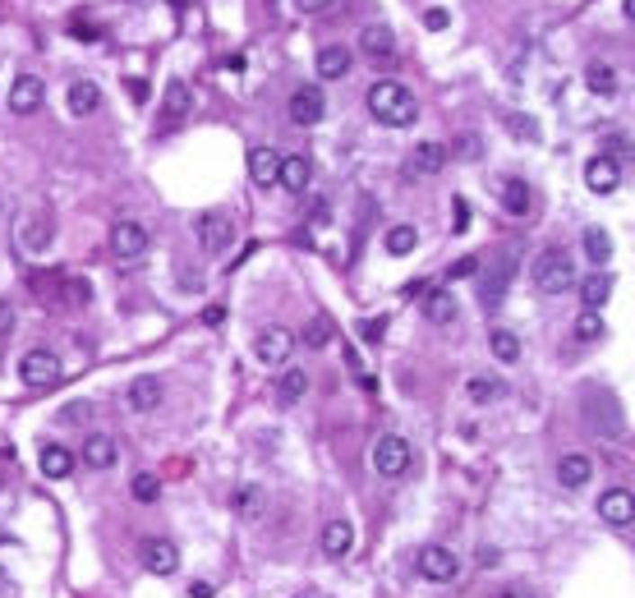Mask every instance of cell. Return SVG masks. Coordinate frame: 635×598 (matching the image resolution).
Wrapping results in <instances>:
<instances>
[{"label": "cell", "instance_id": "1", "mask_svg": "<svg viewBox=\"0 0 635 598\" xmlns=\"http://www.w3.org/2000/svg\"><path fill=\"white\" fill-rule=\"evenodd\" d=\"M369 111H373L378 125H387V129H406V125L419 120L415 93L406 84H396V78H378V84L369 88Z\"/></svg>", "mask_w": 635, "mask_h": 598}, {"label": "cell", "instance_id": "2", "mask_svg": "<svg viewBox=\"0 0 635 598\" xmlns=\"http://www.w3.org/2000/svg\"><path fill=\"white\" fill-rule=\"evenodd\" d=\"M530 281H534V290H543V295L571 290V286H576L571 254H567V249H543V254L534 258V267H530Z\"/></svg>", "mask_w": 635, "mask_h": 598}, {"label": "cell", "instance_id": "3", "mask_svg": "<svg viewBox=\"0 0 635 598\" xmlns=\"http://www.w3.org/2000/svg\"><path fill=\"white\" fill-rule=\"evenodd\" d=\"M19 378H23V387H32V391H51V387L65 378V364H60L56 350H28V354L19 359Z\"/></svg>", "mask_w": 635, "mask_h": 598}, {"label": "cell", "instance_id": "4", "mask_svg": "<svg viewBox=\"0 0 635 598\" xmlns=\"http://www.w3.org/2000/svg\"><path fill=\"white\" fill-rule=\"evenodd\" d=\"M410 442L401 433H387V437H378L373 442V469L382 474V478H401L406 469H410Z\"/></svg>", "mask_w": 635, "mask_h": 598}, {"label": "cell", "instance_id": "5", "mask_svg": "<svg viewBox=\"0 0 635 598\" xmlns=\"http://www.w3.org/2000/svg\"><path fill=\"white\" fill-rule=\"evenodd\" d=\"M456 571H461V562H456V552H452V548H443V543L419 548V576H424V580L447 585V580H456Z\"/></svg>", "mask_w": 635, "mask_h": 598}, {"label": "cell", "instance_id": "6", "mask_svg": "<svg viewBox=\"0 0 635 598\" xmlns=\"http://www.w3.org/2000/svg\"><path fill=\"white\" fill-rule=\"evenodd\" d=\"M111 254L121 258V263H134L148 254V226L139 221H115L111 226Z\"/></svg>", "mask_w": 635, "mask_h": 598}, {"label": "cell", "instance_id": "7", "mask_svg": "<svg viewBox=\"0 0 635 598\" xmlns=\"http://www.w3.org/2000/svg\"><path fill=\"white\" fill-rule=\"evenodd\" d=\"M198 245H203V254H226L235 245V226L226 212H203L198 217Z\"/></svg>", "mask_w": 635, "mask_h": 598}, {"label": "cell", "instance_id": "8", "mask_svg": "<svg viewBox=\"0 0 635 598\" xmlns=\"http://www.w3.org/2000/svg\"><path fill=\"white\" fill-rule=\"evenodd\" d=\"M291 350H295V336L286 332V327H263L258 332V341H254V354H258V364H286L291 359Z\"/></svg>", "mask_w": 635, "mask_h": 598}, {"label": "cell", "instance_id": "9", "mask_svg": "<svg viewBox=\"0 0 635 598\" xmlns=\"http://www.w3.org/2000/svg\"><path fill=\"white\" fill-rule=\"evenodd\" d=\"M323 115H327V97H323L318 84H304V88L291 93V120L295 125H318Z\"/></svg>", "mask_w": 635, "mask_h": 598}, {"label": "cell", "instance_id": "10", "mask_svg": "<svg viewBox=\"0 0 635 598\" xmlns=\"http://www.w3.org/2000/svg\"><path fill=\"white\" fill-rule=\"evenodd\" d=\"M599 515H604V525H613V530H631L635 525V497L626 488H608L599 497Z\"/></svg>", "mask_w": 635, "mask_h": 598}, {"label": "cell", "instance_id": "11", "mask_svg": "<svg viewBox=\"0 0 635 598\" xmlns=\"http://www.w3.org/2000/svg\"><path fill=\"white\" fill-rule=\"evenodd\" d=\"M585 184H589V193H613L617 184H622V166L613 162V156H589V166H585Z\"/></svg>", "mask_w": 635, "mask_h": 598}, {"label": "cell", "instance_id": "12", "mask_svg": "<svg viewBox=\"0 0 635 598\" xmlns=\"http://www.w3.org/2000/svg\"><path fill=\"white\" fill-rule=\"evenodd\" d=\"M42 97H47L42 78L19 74V78H14V88H10V111H14V115H32L37 106H42Z\"/></svg>", "mask_w": 635, "mask_h": 598}, {"label": "cell", "instance_id": "13", "mask_svg": "<svg viewBox=\"0 0 635 598\" xmlns=\"http://www.w3.org/2000/svg\"><path fill=\"white\" fill-rule=\"evenodd\" d=\"M143 567H148L152 576H175V567H180V548H175L171 539H148V548H143Z\"/></svg>", "mask_w": 635, "mask_h": 598}, {"label": "cell", "instance_id": "14", "mask_svg": "<svg viewBox=\"0 0 635 598\" xmlns=\"http://www.w3.org/2000/svg\"><path fill=\"white\" fill-rule=\"evenodd\" d=\"M276 175H282V152H276V147H254L249 152V180L258 189H272Z\"/></svg>", "mask_w": 635, "mask_h": 598}, {"label": "cell", "instance_id": "15", "mask_svg": "<svg viewBox=\"0 0 635 598\" xmlns=\"http://www.w3.org/2000/svg\"><path fill=\"white\" fill-rule=\"evenodd\" d=\"M360 47H364V56L369 60H396V37H391V28L387 23H369L364 32H360Z\"/></svg>", "mask_w": 635, "mask_h": 598}, {"label": "cell", "instance_id": "16", "mask_svg": "<svg viewBox=\"0 0 635 598\" xmlns=\"http://www.w3.org/2000/svg\"><path fill=\"white\" fill-rule=\"evenodd\" d=\"M447 166V147L443 143H419L406 162V175H438Z\"/></svg>", "mask_w": 635, "mask_h": 598}, {"label": "cell", "instance_id": "17", "mask_svg": "<svg viewBox=\"0 0 635 598\" xmlns=\"http://www.w3.org/2000/svg\"><path fill=\"white\" fill-rule=\"evenodd\" d=\"M78 460H84L88 469H111L115 460H121V451H115V442L106 433H93L88 442H84V451H78Z\"/></svg>", "mask_w": 635, "mask_h": 598}, {"label": "cell", "instance_id": "18", "mask_svg": "<svg viewBox=\"0 0 635 598\" xmlns=\"http://www.w3.org/2000/svg\"><path fill=\"white\" fill-rule=\"evenodd\" d=\"M65 106H69V115H93L102 106V88L93 84V78H78V84H69V93H65Z\"/></svg>", "mask_w": 635, "mask_h": 598}, {"label": "cell", "instance_id": "19", "mask_svg": "<svg viewBox=\"0 0 635 598\" xmlns=\"http://www.w3.org/2000/svg\"><path fill=\"white\" fill-rule=\"evenodd\" d=\"M19 245H23L28 254H42V249L51 245V226H47V217L23 212V217H19Z\"/></svg>", "mask_w": 635, "mask_h": 598}, {"label": "cell", "instance_id": "20", "mask_svg": "<svg viewBox=\"0 0 635 598\" xmlns=\"http://www.w3.org/2000/svg\"><path fill=\"white\" fill-rule=\"evenodd\" d=\"M309 180H313L309 156H282V175H276V184H282L286 193H304Z\"/></svg>", "mask_w": 635, "mask_h": 598}, {"label": "cell", "instance_id": "21", "mask_svg": "<svg viewBox=\"0 0 635 598\" xmlns=\"http://www.w3.org/2000/svg\"><path fill=\"white\" fill-rule=\"evenodd\" d=\"M350 548H354V525H350V521H332V525H323V552L332 557V562L350 557Z\"/></svg>", "mask_w": 635, "mask_h": 598}, {"label": "cell", "instance_id": "22", "mask_svg": "<svg viewBox=\"0 0 635 598\" xmlns=\"http://www.w3.org/2000/svg\"><path fill=\"white\" fill-rule=\"evenodd\" d=\"M157 406H162V382H157V378H134L130 382V410L134 415H148Z\"/></svg>", "mask_w": 635, "mask_h": 598}, {"label": "cell", "instance_id": "23", "mask_svg": "<svg viewBox=\"0 0 635 598\" xmlns=\"http://www.w3.org/2000/svg\"><path fill=\"white\" fill-rule=\"evenodd\" d=\"M585 88H589L594 97H613V93H617V69H613L608 60H589V65H585Z\"/></svg>", "mask_w": 635, "mask_h": 598}, {"label": "cell", "instance_id": "24", "mask_svg": "<svg viewBox=\"0 0 635 598\" xmlns=\"http://www.w3.org/2000/svg\"><path fill=\"white\" fill-rule=\"evenodd\" d=\"M37 469H42L47 478H65V474H74V451L47 442L42 451H37Z\"/></svg>", "mask_w": 635, "mask_h": 598}, {"label": "cell", "instance_id": "25", "mask_svg": "<svg viewBox=\"0 0 635 598\" xmlns=\"http://www.w3.org/2000/svg\"><path fill=\"white\" fill-rule=\"evenodd\" d=\"M589 474H594V465H589V456H562L558 460V484L562 488H585L589 484Z\"/></svg>", "mask_w": 635, "mask_h": 598}, {"label": "cell", "instance_id": "26", "mask_svg": "<svg viewBox=\"0 0 635 598\" xmlns=\"http://www.w3.org/2000/svg\"><path fill=\"white\" fill-rule=\"evenodd\" d=\"M313 65H318V78H327V84H332V78H345L350 74V51L345 47H323Z\"/></svg>", "mask_w": 635, "mask_h": 598}, {"label": "cell", "instance_id": "27", "mask_svg": "<svg viewBox=\"0 0 635 598\" xmlns=\"http://www.w3.org/2000/svg\"><path fill=\"white\" fill-rule=\"evenodd\" d=\"M304 391H309V373L304 369H286L282 378H276V406H295Z\"/></svg>", "mask_w": 635, "mask_h": 598}, {"label": "cell", "instance_id": "28", "mask_svg": "<svg viewBox=\"0 0 635 598\" xmlns=\"http://www.w3.org/2000/svg\"><path fill=\"white\" fill-rule=\"evenodd\" d=\"M424 317H428V323H452V317H456V299H452V290H428L424 295Z\"/></svg>", "mask_w": 635, "mask_h": 598}, {"label": "cell", "instance_id": "29", "mask_svg": "<svg viewBox=\"0 0 635 598\" xmlns=\"http://www.w3.org/2000/svg\"><path fill=\"white\" fill-rule=\"evenodd\" d=\"M585 258L604 272V267H608V258H613V235H608V230H599V226L585 230Z\"/></svg>", "mask_w": 635, "mask_h": 598}, {"label": "cell", "instance_id": "30", "mask_svg": "<svg viewBox=\"0 0 635 598\" xmlns=\"http://www.w3.org/2000/svg\"><path fill=\"white\" fill-rule=\"evenodd\" d=\"M511 272H515V254H506L502 263H497V272L484 281V304L493 308V304H502V295H506V281H511Z\"/></svg>", "mask_w": 635, "mask_h": 598}, {"label": "cell", "instance_id": "31", "mask_svg": "<svg viewBox=\"0 0 635 598\" xmlns=\"http://www.w3.org/2000/svg\"><path fill=\"white\" fill-rule=\"evenodd\" d=\"M502 208L511 217H525L530 212V184L525 180H502Z\"/></svg>", "mask_w": 635, "mask_h": 598}, {"label": "cell", "instance_id": "32", "mask_svg": "<svg viewBox=\"0 0 635 598\" xmlns=\"http://www.w3.org/2000/svg\"><path fill=\"white\" fill-rule=\"evenodd\" d=\"M613 295V276L608 272H594V276H585V286H580V299H585V308H604V299Z\"/></svg>", "mask_w": 635, "mask_h": 598}, {"label": "cell", "instance_id": "33", "mask_svg": "<svg viewBox=\"0 0 635 598\" xmlns=\"http://www.w3.org/2000/svg\"><path fill=\"white\" fill-rule=\"evenodd\" d=\"M382 245H387L391 258H406V254H415V245H419V230H415V226H391Z\"/></svg>", "mask_w": 635, "mask_h": 598}, {"label": "cell", "instance_id": "34", "mask_svg": "<svg viewBox=\"0 0 635 598\" xmlns=\"http://www.w3.org/2000/svg\"><path fill=\"white\" fill-rule=\"evenodd\" d=\"M488 350L502 359V364H515V359H521V341H515V332H506V327H493Z\"/></svg>", "mask_w": 635, "mask_h": 598}, {"label": "cell", "instance_id": "35", "mask_svg": "<svg viewBox=\"0 0 635 598\" xmlns=\"http://www.w3.org/2000/svg\"><path fill=\"white\" fill-rule=\"evenodd\" d=\"M258 511H263V493H258V484H240V488H235V515H245V521H258Z\"/></svg>", "mask_w": 635, "mask_h": 598}, {"label": "cell", "instance_id": "36", "mask_svg": "<svg viewBox=\"0 0 635 598\" xmlns=\"http://www.w3.org/2000/svg\"><path fill=\"white\" fill-rule=\"evenodd\" d=\"M189 102H193V97H189L184 84H171V88H166V106H162V120H166V125H175V120L189 111Z\"/></svg>", "mask_w": 635, "mask_h": 598}, {"label": "cell", "instance_id": "37", "mask_svg": "<svg viewBox=\"0 0 635 598\" xmlns=\"http://www.w3.org/2000/svg\"><path fill=\"white\" fill-rule=\"evenodd\" d=\"M465 391H470V401H479V406H488V401H497V396L506 391L497 378H470L465 382Z\"/></svg>", "mask_w": 635, "mask_h": 598}, {"label": "cell", "instance_id": "38", "mask_svg": "<svg viewBox=\"0 0 635 598\" xmlns=\"http://www.w3.org/2000/svg\"><path fill=\"white\" fill-rule=\"evenodd\" d=\"M604 336V313L599 308H585L576 317V341H599Z\"/></svg>", "mask_w": 635, "mask_h": 598}, {"label": "cell", "instance_id": "39", "mask_svg": "<svg viewBox=\"0 0 635 598\" xmlns=\"http://www.w3.org/2000/svg\"><path fill=\"white\" fill-rule=\"evenodd\" d=\"M332 336H336V327H332V317H323V313H318L313 323L304 327V345H313V350H323Z\"/></svg>", "mask_w": 635, "mask_h": 598}, {"label": "cell", "instance_id": "40", "mask_svg": "<svg viewBox=\"0 0 635 598\" xmlns=\"http://www.w3.org/2000/svg\"><path fill=\"white\" fill-rule=\"evenodd\" d=\"M130 493H134V502H157V497H162V478H157V474H134Z\"/></svg>", "mask_w": 635, "mask_h": 598}, {"label": "cell", "instance_id": "41", "mask_svg": "<svg viewBox=\"0 0 635 598\" xmlns=\"http://www.w3.org/2000/svg\"><path fill=\"white\" fill-rule=\"evenodd\" d=\"M506 129H511L515 138H530V143L539 138V125H534L530 115H506Z\"/></svg>", "mask_w": 635, "mask_h": 598}, {"label": "cell", "instance_id": "42", "mask_svg": "<svg viewBox=\"0 0 635 598\" xmlns=\"http://www.w3.org/2000/svg\"><path fill=\"white\" fill-rule=\"evenodd\" d=\"M447 23H452V14H447L443 5H433V10H424V28H428V32H443Z\"/></svg>", "mask_w": 635, "mask_h": 598}, {"label": "cell", "instance_id": "43", "mask_svg": "<svg viewBox=\"0 0 635 598\" xmlns=\"http://www.w3.org/2000/svg\"><path fill=\"white\" fill-rule=\"evenodd\" d=\"M88 295H93L88 281H65V299H69V304H88Z\"/></svg>", "mask_w": 635, "mask_h": 598}, {"label": "cell", "instance_id": "44", "mask_svg": "<svg viewBox=\"0 0 635 598\" xmlns=\"http://www.w3.org/2000/svg\"><path fill=\"white\" fill-rule=\"evenodd\" d=\"M456 152L465 156V162H474V156H479V138H474V134H461V138H456Z\"/></svg>", "mask_w": 635, "mask_h": 598}, {"label": "cell", "instance_id": "45", "mask_svg": "<svg viewBox=\"0 0 635 598\" xmlns=\"http://www.w3.org/2000/svg\"><path fill=\"white\" fill-rule=\"evenodd\" d=\"M382 332H387V317H369V323H360V336L364 341H378Z\"/></svg>", "mask_w": 635, "mask_h": 598}, {"label": "cell", "instance_id": "46", "mask_svg": "<svg viewBox=\"0 0 635 598\" xmlns=\"http://www.w3.org/2000/svg\"><path fill=\"white\" fill-rule=\"evenodd\" d=\"M474 272H479V258H461L452 267V281H465V276H474Z\"/></svg>", "mask_w": 635, "mask_h": 598}, {"label": "cell", "instance_id": "47", "mask_svg": "<svg viewBox=\"0 0 635 598\" xmlns=\"http://www.w3.org/2000/svg\"><path fill=\"white\" fill-rule=\"evenodd\" d=\"M14 327V304H5V299H0V336H5Z\"/></svg>", "mask_w": 635, "mask_h": 598}, {"label": "cell", "instance_id": "48", "mask_svg": "<svg viewBox=\"0 0 635 598\" xmlns=\"http://www.w3.org/2000/svg\"><path fill=\"white\" fill-rule=\"evenodd\" d=\"M203 323H208V327H221V323H226V308H217V304L203 308Z\"/></svg>", "mask_w": 635, "mask_h": 598}, {"label": "cell", "instance_id": "49", "mask_svg": "<svg viewBox=\"0 0 635 598\" xmlns=\"http://www.w3.org/2000/svg\"><path fill=\"white\" fill-rule=\"evenodd\" d=\"M323 5H332V0H295V10H304V14H318Z\"/></svg>", "mask_w": 635, "mask_h": 598}, {"label": "cell", "instance_id": "50", "mask_svg": "<svg viewBox=\"0 0 635 598\" xmlns=\"http://www.w3.org/2000/svg\"><path fill=\"white\" fill-rule=\"evenodd\" d=\"M452 212H456V230H465V221H470V208H465V198H456V208H452Z\"/></svg>", "mask_w": 635, "mask_h": 598}, {"label": "cell", "instance_id": "51", "mask_svg": "<svg viewBox=\"0 0 635 598\" xmlns=\"http://www.w3.org/2000/svg\"><path fill=\"white\" fill-rule=\"evenodd\" d=\"M65 419L74 424V419H88V406H65Z\"/></svg>", "mask_w": 635, "mask_h": 598}, {"label": "cell", "instance_id": "52", "mask_svg": "<svg viewBox=\"0 0 635 598\" xmlns=\"http://www.w3.org/2000/svg\"><path fill=\"white\" fill-rule=\"evenodd\" d=\"M189 594H193V598H212V585H208V580H198Z\"/></svg>", "mask_w": 635, "mask_h": 598}, {"label": "cell", "instance_id": "53", "mask_svg": "<svg viewBox=\"0 0 635 598\" xmlns=\"http://www.w3.org/2000/svg\"><path fill=\"white\" fill-rule=\"evenodd\" d=\"M497 598H534V594H530V589H515V585H511V589H502Z\"/></svg>", "mask_w": 635, "mask_h": 598}, {"label": "cell", "instance_id": "54", "mask_svg": "<svg viewBox=\"0 0 635 598\" xmlns=\"http://www.w3.org/2000/svg\"><path fill=\"white\" fill-rule=\"evenodd\" d=\"M626 19L635 23V0H626Z\"/></svg>", "mask_w": 635, "mask_h": 598}, {"label": "cell", "instance_id": "55", "mask_svg": "<svg viewBox=\"0 0 635 598\" xmlns=\"http://www.w3.org/2000/svg\"><path fill=\"white\" fill-rule=\"evenodd\" d=\"M171 5H184V0H171Z\"/></svg>", "mask_w": 635, "mask_h": 598}]
</instances>
